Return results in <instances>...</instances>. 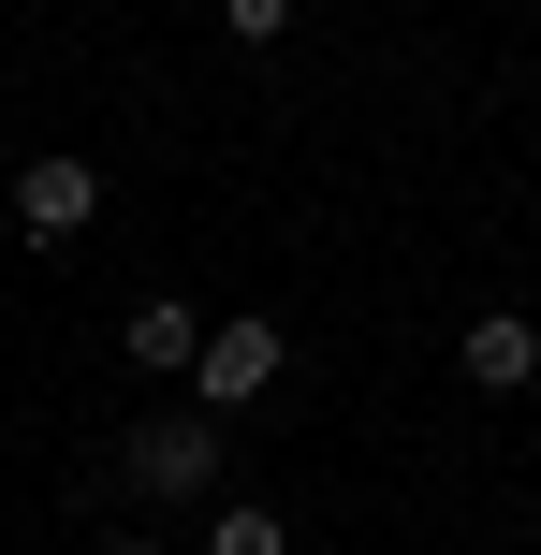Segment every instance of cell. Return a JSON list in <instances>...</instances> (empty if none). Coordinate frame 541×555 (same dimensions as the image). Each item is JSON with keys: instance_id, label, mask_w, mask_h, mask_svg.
<instances>
[{"instance_id": "obj_1", "label": "cell", "mask_w": 541, "mask_h": 555, "mask_svg": "<svg viewBox=\"0 0 541 555\" xmlns=\"http://www.w3.org/2000/svg\"><path fill=\"white\" fill-rule=\"evenodd\" d=\"M117 482H132V498H205V482H220V424H205V410H176V424H132Z\"/></svg>"}, {"instance_id": "obj_2", "label": "cell", "mask_w": 541, "mask_h": 555, "mask_svg": "<svg viewBox=\"0 0 541 555\" xmlns=\"http://www.w3.org/2000/svg\"><path fill=\"white\" fill-rule=\"evenodd\" d=\"M88 220H103V176H88V162H29L15 176V234H29V249H74Z\"/></svg>"}, {"instance_id": "obj_3", "label": "cell", "mask_w": 541, "mask_h": 555, "mask_svg": "<svg viewBox=\"0 0 541 555\" xmlns=\"http://www.w3.org/2000/svg\"><path fill=\"white\" fill-rule=\"evenodd\" d=\"M191 380H205V410H249V395L279 380V322H205V365H191Z\"/></svg>"}, {"instance_id": "obj_4", "label": "cell", "mask_w": 541, "mask_h": 555, "mask_svg": "<svg viewBox=\"0 0 541 555\" xmlns=\"http://www.w3.org/2000/svg\"><path fill=\"white\" fill-rule=\"evenodd\" d=\"M117 351H132L146 380H176V365H205V307H176V293H146L132 322H117Z\"/></svg>"}, {"instance_id": "obj_5", "label": "cell", "mask_w": 541, "mask_h": 555, "mask_svg": "<svg viewBox=\"0 0 541 555\" xmlns=\"http://www.w3.org/2000/svg\"><path fill=\"white\" fill-rule=\"evenodd\" d=\"M454 365H468L484 395H513V380H541V322H513V307H498V322H468V336H454Z\"/></svg>"}, {"instance_id": "obj_6", "label": "cell", "mask_w": 541, "mask_h": 555, "mask_svg": "<svg viewBox=\"0 0 541 555\" xmlns=\"http://www.w3.org/2000/svg\"><path fill=\"white\" fill-rule=\"evenodd\" d=\"M205 555H293V541H279V512H220V527H205Z\"/></svg>"}, {"instance_id": "obj_7", "label": "cell", "mask_w": 541, "mask_h": 555, "mask_svg": "<svg viewBox=\"0 0 541 555\" xmlns=\"http://www.w3.org/2000/svg\"><path fill=\"white\" fill-rule=\"evenodd\" d=\"M103 555H162V541H103Z\"/></svg>"}]
</instances>
